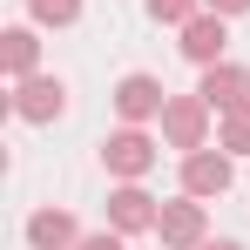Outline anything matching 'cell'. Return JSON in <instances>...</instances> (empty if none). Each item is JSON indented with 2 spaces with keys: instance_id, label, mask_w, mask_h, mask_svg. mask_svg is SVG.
<instances>
[{
  "instance_id": "cell-1",
  "label": "cell",
  "mask_w": 250,
  "mask_h": 250,
  "mask_svg": "<svg viewBox=\"0 0 250 250\" xmlns=\"http://www.w3.org/2000/svg\"><path fill=\"white\" fill-rule=\"evenodd\" d=\"M183 183H189V196H223L230 189V163L223 156H189L183 163Z\"/></svg>"
},
{
  "instance_id": "cell-2",
  "label": "cell",
  "mask_w": 250,
  "mask_h": 250,
  "mask_svg": "<svg viewBox=\"0 0 250 250\" xmlns=\"http://www.w3.org/2000/svg\"><path fill=\"white\" fill-rule=\"evenodd\" d=\"M115 108H122L128 122H142V115H156V108H163V88L149 82V75H128V82L115 88Z\"/></svg>"
},
{
  "instance_id": "cell-3",
  "label": "cell",
  "mask_w": 250,
  "mask_h": 250,
  "mask_svg": "<svg viewBox=\"0 0 250 250\" xmlns=\"http://www.w3.org/2000/svg\"><path fill=\"white\" fill-rule=\"evenodd\" d=\"M244 88H250L244 68H209L203 75V102L209 108H244Z\"/></svg>"
},
{
  "instance_id": "cell-4",
  "label": "cell",
  "mask_w": 250,
  "mask_h": 250,
  "mask_svg": "<svg viewBox=\"0 0 250 250\" xmlns=\"http://www.w3.org/2000/svg\"><path fill=\"white\" fill-rule=\"evenodd\" d=\"M163 128L176 135V149H196V142H203V102H169Z\"/></svg>"
},
{
  "instance_id": "cell-5",
  "label": "cell",
  "mask_w": 250,
  "mask_h": 250,
  "mask_svg": "<svg viewBox=\"0 0 250 250\" xmlns=\"http://www.w3.org/2000/svg\"><path fill=\"white\" fill-rule=\"evenodd\" d=\"M156 230H163V244H196V237H203V209L196 203H169L163 216H156Z\"/></svg>"
},
{
  "instance_id": "cell-6",
  "label": "cell",
  "mask_w": 250,
  "mask_h": 250,
  "mask_svg": "<svg viewBox=\"0 0 250 250\" xmlns=\"http://www.w3.org/2000/svg\"><path fill=\"white\" fill-rule=\"evenodd\" d=\"M149 163H156L149 135H135V128H128V135H115V142H108V169H122V176H142Z\"/></svg>"
},
{
  "instance_id": "cell-7",
  "label": "cell",
  "mask_w": 250,
  "mask_h": 250,
  "mask_svg": "<svg viewBox=\"0 0 250 250\" xmlns=\"http://www.w3.org/2000/svg\"><path fill=\"white\" fill-rule=\"evenodd\" d=\"M27 244H34V250H68V244H75V223H68L61 209H41V216L27 223Z\"/></svg>"
},
{
  "instance_id": "cell-8",
  "label": "cell",
  "mask_w": 250,
  "mask_h": 250,
  "mask_svg": "<svg viewBox=\"0 0 250 250\" xmlns=\"http://www.w3.org/2000/svg\"><path fill=\"white\" fill-rule=\"evenodd\" d=\"M14 108H21L27 122H47V115H61V82H27Z\"/></svg>"
},
{
  "instance_id": "cell-9",
  "label": "cell",
  "mask_w": 250,
  "mask_h": 250,
  "mask_svg": "<svg viewBox=\"0 0 250 250\" xmlns=\"http://www.w3.org/2000/svg\"><path fill=\"white\" fill-rule=\"evenodd\" d=\"M183 54L189 61H216L223 54V21H189L183 27Z\"/></svg>"
},
{
  "instance_id": "cell-10",
  "label": "cell",
  "mask_w": 250,
  "mask_h": 250,
  "mask_svg": "<svg viewBox=\"0 0 250 250\" xmlns=\"http://www.w3.org/2000/svg\"><path fill=\"white\" fill-rule=\"evenodd\" d=\"M108 216H115V230H149L156 223V209L142 189H122V196H108Z\"/></svg>"
},
{
  "instance_id": "cell-11",
  "label": "cell",
  "mask_w": 250,
  "mask_h": 250,
  "mask_svg": "<svg viewBox=\"0 0 250 250\" xmlns=\"http://www.w3.org/2000/svg\"><path fill=\"white\" fill-rule=\"evenodd\" d=\"M7 68H14V75H27V68H34V34H27V27H14V34H7Z\"/></svg>"
},
{
  "instance_id": "cell-12",
  "label": "cell",
  "mask_w": 250,
  "mask_h": 250,
  "mask_svg": "<svg viewBox=\"0 0 250 250\" xmlns=\"http://www.w3.org/2000/svg\"><path fill=\"white\" fill-rule=\"evenodd\" d=\"M223 149H250V108H230V122H223Z\"/></svg>"
},
{
  "instance_id": "cell-13",
  "label": "cell",
  "mask_w": 250,
  "mask_h": 250,
  "mask_svg": "<svg viewBox=\"0 0 250 250\" xmlns=\"http://www.w3.org/2000/svg\"><path fill=\"white\" fill-rule=\"evenodd\" d=\"M34 14H41V21H75L82 0H34Z\"/></svg>"
},
{
  "instance_id": "cell-14",
  "label": "cell",
  "mask_w": 250,
  "mask_h": 250,
  "mask_svg": "<svg viewBox=\"0 0 250 250\" xmlns=\"http://www.w3.org/2000/svg\"><path fill=\"white\" fill-rule=\"evenodd\" d=\"M189 7H196V0H149L156 21H189Z\"/></svg>"
},
{
  "instance_id": "cell-15",
  "label": "cell",
  "mask_w": 250,
  "mask_h": 250,
  "mask_svg": "<svg viewBox=\"0 0 250 250\" xmlns=\"http://www.w3.org/2000/svg\"><path fill=\"white\" fill-rule=\"evenodd\" d=\"M209 7H216V14H244L250 0H209Z\"/></svg>"
},
{
  "instance_id": "cell-16",
  "label": "cell",
  "mask_w": 250,
  "mask_h": 250,
  "mask_svg": "<svg viewBox=\"0 0 250 250\" xmlns=\"http://www.w3.org/2000/svg\"><path fill=\"white\" fill-rule=\"evenodd\" d=\"M82 250H122V244H115V237H88Z\"/></svg>"
},
{
  "instance_id": "cell-17",
  "label": "cell",
  "mask_w": 250,
  "mask_h": 250,
  "mask_svg": "<svg viewBox=\"0 0 250 250\" xmlns=\"http://www.w3.org/2000/svg\"><path fill=\"white\" fill-rule=\"evenodd\" d=\"M203 250H237V244H203Z\"/></svg>"
}]
</instances>
